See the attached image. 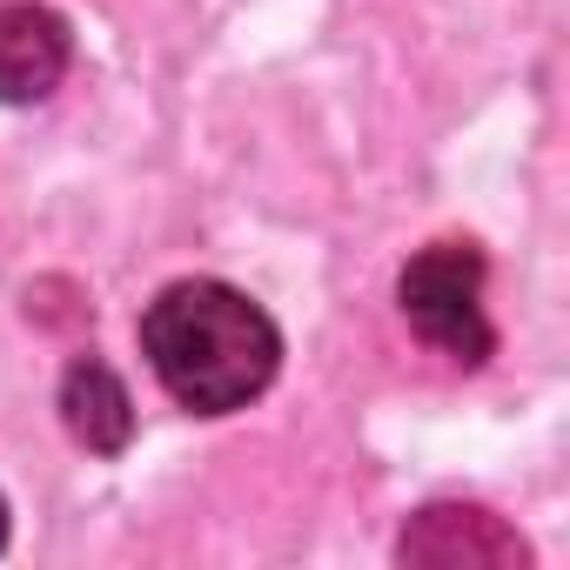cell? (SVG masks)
I'll return each mask as SVG.
<instances>
[{
    "label": "cell",
    "instance_id": "obj_3",
    "mask_svg": "<svg viewBox=\"0 0 570 570\" xmlns=\"http://www.w3.org/2000/svg\"><path fill=\"white\" fill-rule=\"evenodd\" d=\"M396 557L403 563H436V570H456V563L463 570H517V563H530V543L476 503H430L396 537Z\"/></svg>",
    "mask_w": 570,
    "mask_h": 570
},
{
    "label": "cell",
    "instance_id": "obj_2",
    "mask_svg": "<svg viewBox=\"0 0 570 570\" xmlns=\"http://www.w3.org/2000/svg\"><path fill=\"white\" fill-rule=\"evenodd\" d=\"M403 316L410 330L443 350L450 363L476 370L490 356V316H483V255L476 242H430L403 268Z\"/></svg>",
    "mask_w": 570,
    "mask_h": 570
},
{
    "label": "cell",
    "instance_id": "obj_1",
    "mask_svg": "<svg viewBox=\"0 0 570 570\" xmlns=\"http://www.w3.org/2000/svg\"><path fill=\"white\" fill-rule=\"evenodd\" d=\"M141 356L155 363L161 390L181 410L228 416L268 390V376L282 363V336L242 289L195 275V282H175V289H161L148 303Z\"/></svg>",
    "mask_w": 570,
    "mask_h": 570
},
{
    "label": "cell",
    "instance_id": "obj_6",
    "mask_svg": "<svg viewBox=\"0 0 570 570\" xmlns=\"http://www.w3.org/2000/svg\"><path fill=\"white\" fill-rule=\"evenodd\" d=\"M0 543H8V503H0Z\"/></svg>",
    "mask_w": 570,
    "mask_h": 570
},
{
    "label": "cell",
    "instance_id": "obj_4",
    "mask_svg": "<svg viewBox=\"0 0 570 570\" xmlns=\"http://www.w3.org/2000/svg\"><path fill=\"white\" fill-rule=\"evenodd\" d=\"M68 21L48 8H0V101H48L68 75Z\"/></svg>",
    "mask_w": 570,
    "mask_h": 570
},
{
    "label": "cell",
    "instance_id": "obj_5",
    "mask_svg": "<svg viewBox=\"0 0 570 570\" xmlns=\"http://www.w3.org/2000/svg\"><path fill=\"white\" fill-rule=\"evenodd\" d=\"M61 423H68V436H75L81 450L115 456V450H128V436H135V403H128V390H121V376H115L108 363L81 356V363L61 376Z\"/></svg>",
    "mask_w": 570,
    "mask_h": 570
}]
</instances>
